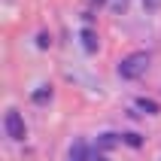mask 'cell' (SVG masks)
Here are the masks:
<instances>
[{
	"label": "cell",
	"mask_w": 161,
	"mask_h": 161,
	"mask_svg": "<svg viewBox=\"0 0 161 161\" xmlns=\"http://www.w3.org/2000/svg\"><path fill=\"white\" fill-rule=\"evenodd\" d=\"M134 107H137V109H143L146 116H158V109H161L152 97H137V103H134Z\"/></svg>",
	"instance_id": "5b68a950"
},
{
	"label": "cell",
	"mask_w": 161,
	"mask_h": 161,
	"mask_svg": "<svg viewBox=\"0 0 161 161\" xmlns=\"http://www.w3.org/2000/svg\"><path fill=\"white\" fill-rule=\"evenodd\" d=\"M79 40H82V49H85V52H97V34H94L91 27H82Z\"/></svg>",
	"instance_id": "3957f363"
},
{
	"label": "cell",
	"mask_w": 161,
	"mask_h": 161,
	"mask_svg": "<svg viewBox=\"0 0 161 161\" xmlns=\"http://www.w3.org/2000/svg\"><path fill=\"white\" fill-rule=\"evenodd\" d=\"M46 100H52V88L49 85H40L34 91V103H46Z\"/></svg>",
	"instance_id": "8992f818"
},
{
	"label": "cell",
	"mask_w": 161,
	"mask_h": 161,
	"mask_svg": "<svg viewBox=\"0 0 161 161\" xmlns=\"http://www.w3.org/2000/svg\"><path fill=\"white\" fill-rule=\"evenodd\" d=\"M119 143H122L119 134H100L97 137V149H100V152H109V149H116Z\"/></svg>",
	"instance_id": "277c9868"
},
{
	"label": "cell",
	"mask_w": 161,
	"mask_h": 161,
	"mask_svg": "<svg viewBox=\"0 0 161 161\" xmlns=\"http://www.w3.org/2000/svg\"><path fill=\"white\" fill-rule=\"evenodd\" d=\"M88 161H109V158H107V152L94 149V152H88Z\"/></svg>",
	"instance_id": "9c48e42d"
},
{
	"label": "cell",
	"mask_w": 161,
	"mask_h": 161,
	"mask_svg": "<svg viewBox=\"0 0 161 161\" xmlns=\"http://www.w3.org/2000/svg\"><path fill=\"white\" fill-rule=\"evenodd\" d=\"M109 9H113L116 15H122V12L128 9V0H109Z\"/></svg>",
	"instance_id": "52a82bcc"
},
{
	"label": "cell",
	"mask_w": 161,
	"mask_h": 161,
	"mask_svg": "<svg viewBox=\"0 0 161 161\" xmlns=\"http://www.w3.org/2000/svg\"><path fill=\"white\" fill-rule=\"evenodd\" d=\"M3 128H6V137H9V140H18V143H21V140L27 137L25 119L18 116L15 109H9V113H6V119H3Z\"/></svg>",
	"instance_id": "7a4b0ae2"
},
{
	"label": "cell",
	"mask_w": 161,
	"mask_h": 161,
	"mask_svg": "<svg viewBox=\"0 0 161 161\" xmlns=\"http://www.w3.org/2000/svg\"><path fill=\"white\" fill-rule=\"evenodd\" d=\"M146 67H149V52H131L119 64V76L122 79H140L146 73Z\"/></svg>",
	"instance_id": "6da1fadb"
},
{
	"label": "cell",
	"mask_w": 161,
	"mask_h": 161,
	"mask_svg": "<svg viewBox=\"0 0 161 161\" xmlns=\"http://www.w3.org/2000/svg\"><path fill=\"white\" fill-rule=\"evenodd\" d=\"M49 43H52L49 34H40V36H36V46H40V49H49Z\"/></svg>",
	"instance_id": "8fae6325"
},
{
	"label": "cell",
	"mask_w": 161,
	"mask_h": 161,
	"mask_svg": "<svg viewBox=\"0 0 161 161\" xmlns=\"http://www.w3.org/2000/svg\"><path fill=\"white\" fill-rule=\"evenodd\" d=\"M143 9H146V12H158V9H161V0H143Z\"/></svg>",
	"instance_id": "ba28073f"
},
{
	"label": "cell",
	"mask_w": 161,
	"mask_h": 161,
	"mask_svg": "<svg viewBox=\"0 0 161 161\" xmlns=\"http://www.w3.org/2000/svg\"><path fill=\"white\" fill-rule=\"evenodd\" d=\"M125 143L128 146H140L143 140H140V134H125Z\"/></svg>",
	"instance_id": "30bf717a"
}]
</instances>
